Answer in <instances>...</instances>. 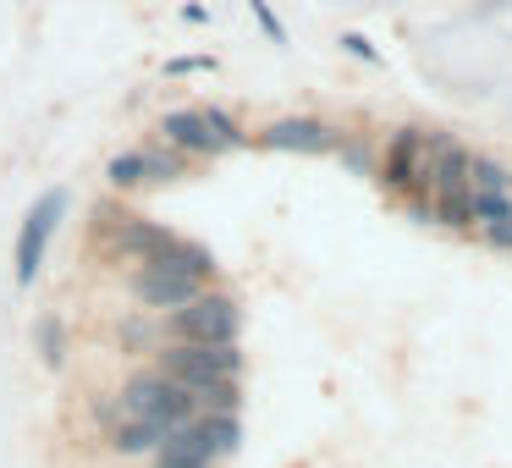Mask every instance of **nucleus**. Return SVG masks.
Instances as JSON below:
<instances>
[{"label":"nucleus","mask_w":512,"mask_h":468,"mask_svg":"<svg viewBox=\"0 0 512 468\" xmlns=\"http://www.w3.org/2000/svg\"><path fill=\"white\" fill-rule=\"evenodd\" d=\"M342 160H347V166H353V171H369V166H375V160H369L364 149H353V144H347V138H342Z\"/></svg>","instance_id":"obj_21"},{"label":"nucleus","mask_w":512,"mask_h":468,"mask_svg":"<svg viewBox=\"0 0 512 468\" xmlns=\"http://www.w3.org/2000/svg\"><path fill=\"white\" fill-rule=\"evenodd\" d=\"M122 419H149L160 430H177V424L199 419V397L177 380H166L160 369H144L122 386Z\"/></svg>","instance_id":"obj_3"},{"label":"nucleus","mask_w":512,"mask_h":468,"mask_svg":"<svg viewBox=\"0 0 512 468\" xmlns=\"http://www.w3.org/2000/svg\"><path fill=\"white\" fill-rule=\"evenodd\" d=\"M265 149H287V155H331L342 149V133L331 122H314V116H287V122L265 127Z\"/></svg>","instance_id":"obj_8"},{"label":"nucleus","mask_w":512,"mask_h":468,"mask_svg":"<svg viewBox=\"0 0 512 468\" xmlns=\"http://www.w3.org/2000/svg\"><path fill=\"white\" fill-rule=\"evenodd\" d=\"M507 199H512V177H507Z\"/></svg>","instance_id":"obj_22"},{"label":"nucleus","mask_w":512,"mask_h":468,"mask_svg":"<svg viewBox=\"0 0 512 468\" xmlns=\"http://www.w3.org/2000/svg\"><path fill=\"white\" fill-rule=\"evenodd\" d=\"M237 369H243L237 342L232 347H199V342H166L160 347V375L188 386V391H204V386H215V380H237Z\"/></svg>","instance_id":"obj_6"},{"label":"nucleus","mask_w":512,"mask_h":468,"mask_svg":"<svg viewBox=\"0 0 512 468\" xmlns=\"http://www.w3.org/2000/svg\"><path fill=\"white\" fill-rule=\"evenodd\" d=\"M122 347L127 353H144V347H160V325L149 314H127L122 320Z\"/></svg>","instance_id":"obj_14"},{"label":"nucleus","mask_w":512,"mask_h":468,"mask_svg":"<svg viewBox=\"0 0 512 468\" xmlns=\"http://www.w3.org/2000/svg\"><path fill=\"white\" fill-rule=\"evenodd\" d=\"M199 397V413H237V380H215V386H204V391H193Z\"/></svg>","instance_id":"obj_15"},{"label":"nucleus","mask_w":512,"mask_h":468,"mask_svg":"<svg viewBox=\"0 0 512 468\" xmlns=\"http://www.w3.org/2000/svg\"><path fill=\"white\" fill-rule=\"evenodd\" d=\"M34 347H39V364L45 369H61L67 364V325L56 314H39L34 320Z\"/></svg>","instance_id":"obj_12"},{"label":"nucleus","mask_w":512,"mask_h":468,"mask_svg":"<svg viewBox=\"0 0 512 468\" xmlns=\"http://www.w3.org/2000/svg\"><path fill=\"white\" fill-rule=\"evenodd\" d=\"M237 441H243L237 413H199V419L166 430V441L155 446V463L160 468H215L226 452H237Z\"/></svg>","instance_id":"obj_1"},{"label":"nucleus","mask_w":512,"mask_h":468,"mask_svg":"<svg viewBox=\"0 0 512 468\" xmlns=\"http://www.w3.org/2000/svg\"><path fill=\"white\" fill-rule=\"evenodd\" d=\"M512 215V199L507 193H474V226L485 232V226H496V221H507Z\"/></svg>","instance_id":"obj_16"},{"label":"nucleus","mask_w":512,"mask_h":468,"mask_svg":"<svg viewBox=\"0 0 512 468\" xmlns=\"http://www.w3.org/2000/svg\"><path fill=\"white\" fill-rule=\"evenodd\" d=\"M61 210H67V193H61V188L39 193V199L28 204L23 226H17V243H12L17 287H34V281H39V270H45V248H50V237H56V226H61Z\"/></svg>","instance_id":"obj_5"},{"label":"nucleus","mask_w":512,"mask_h":468,"mask_svg":"<svg viewBox=\"0 0 512 468\" xmlns=\"http://www.w3.org/2000/svg\"><path fill=\"white\" fill-rule=\"evenodd\" d=\"M204 122H210V133L221 138L226 149H237V144H243V127H237V116H226L221 105H204Z\"/></svg>","instance_id":"obj_17"},{"label":"nucleus","mask_w":512,"mask_h":468,"mask_svg":"<svg viewBox=\"0 0 512 468\" xmlns=\"http://www.w3.org/2000/svg\"><path fill=\"white\" fill-rule=\"evenodd\" d=\"M127 292H133V303H144V309H188L193 298H199V281H188V276H171V270H149V265H138L133 270V281H127Z\"/></svg>","instance_id":"obj_9"},{"label":"nucleus","mask_w":512,"mask_h":468,"mask_svg":"<svg viewBox=\"0 0 512 468\" xmlns=\"http://www.w3.org/2000/svg\"><path fill=\"white\" fill-rule=\"evenodd\" d=\"M430 166H435V138L419 133V127H402V133H391L386 144V188L402 193V199L413 204V215H424L430 221Z\"/></svg>","instance_id":"obj_2"},{"label":"nucleus","mask_w":512,"mask_h":468,"mask_svg":"<svg viewBox=\"0 0 512 468\" xmlns=\"http://www.w3.org/2000/svg\"><path fill=\"white\" fill-rule=\"evenodd\" d=\"M430 221L452 226V232L474 226V188L468 193H430Z\"/></svg>","instance_id":"obj_13"},{"label":"nucleus","mask_w":512,"mask_h":468,"mask_svg":"<svg viewBox=\"0 0 512 468\" xmlns=\"http://www.w3.org/2000/svg\"><path fill=\"white\" fill-rule=\"evenodd\" d=\"M182 177V160L177 155H160V149H122V155L105 166V182L116 193H133V188H160V182H177Z\"/></svg>","instance_id":"obj_7"},{"label":"nucleus","mask_w":512,"mask_h":468,"mask_svg":"<svg viewBox=\"0 0 512 468\" xmlns=\"http://www.w3.org/2000/svg\"><path fill=\"white\" fill-rule=\"evenodd\" d=\"M160 441H166V430H160V424H149V419H122V413H116L111 446H116L122 457H144V452H155Z\"/></svg>","instance_id":"obj_11"},{"label":"nucleus","mask_w":512,"mask_h":468,"mask_svg":"<svg viewBox=\"0 0 512 468\" xmlns=\"http://www.w3.org/2000/svg\"><path fill=\"white\" fill-rule=\"evenodd\" d=\"M485 243L490 248H512V215H507V221H496V226H485Z\"/></svg>","instance_id":"obj_19"},{"label":"nucleus","mask_w":512,"mask_h":468,"mask_svg":"<svg viewBox=\"0 0 512 468\" xmlns=\"http://www.w3.org/2000/svg\"><path fill=\"white\" fill-rule=\"evenodd\" d=\"M342 45H347V56H364V61H380V50L369 45V39H358V34H347Z\"/></svg>","instance_id":"obj_20"},{"label":"nucleus","mask_w":512,"mask_h":468,"mask_svg":"<svg viewBox=\"0 0 512 468\" xmlns=\"http://www.w3.org/2000/svg\"><path fill=\"white\" fill-rule=\"evenodd\" d=\"M248 12H254V23H259V28H265V39L287 45V23H281L276 12H270V0H248Z\"/></svg>","instance_id":"obj_18"},{"label":"nucleus","mask_w":512,"mask_h":468,"mask_svg":"<svg viewBox=\"0 0 512 468\" xmlns=\"http://www.w3.org/2000/svg\"><path fill=\"white\" fill-rule=\"evenodd\" d=\"M160 133H166V144L171 149H182V155H199V160H210V155H221V138L210 133V122H204V111H171L166 122H160Z\"/></svg>","instance_id":"obj_10"},{"label":"nucleus","mask_w":512,"mask_h":468,"mask_svg":"<svg viewBox=\"0 0 512 468\" xmlns=\"http://www.w3.org/2000/svg\"><path fill=\"white\" fill-rule=\"evenodd\" d=\"M243 331V309L226 292H199L188 309L166 314V336L171 342H199V347H232Z\"/></svg>","instance_id":"obj_4"}]
</instances>
